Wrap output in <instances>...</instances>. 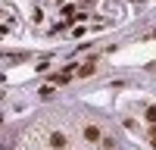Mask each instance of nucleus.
Listing matches in <instances>:
<instances>
[{"label":"nucleus","mask_w":156,"mask_h":150,"mask_svg":"<svg viewBox=\"0 0 156 150\" xmlns=\"http://www.w3.org/2000/svg\"><path fill=\"white\" fill-rule=\"evenodd\" d=\"M47 141H50V150H66V147H69V138L62 134V131H50Z\"/></svg>","instance_id":"f257e3e1"},{"label":"nucleus","mask_w":156,"mask_h":150,"mask_svg":"<svg viewBox=\"0 0 156 150\" xmlns=\"http://www.w3.org/2000/svg\"><path fill=\"white\" fill-rule=\"evenodd\" d=\"M84 141H90V144L100 141V128L97 125H84Z\"/></svg>","instance_id":"f03ea898"},{"label":"nucleus","mask_w":156,"mask_h":150,"mask_svg":"<svg viewBox=\"0 0 156 150\" xmlns=\"http://www.w3.org/2000/svg\"><path fill=\"white\" fill-rule=\"evenodd\" d=\"M147 119H150V122H156V106H150V109H147Z\"/></svg>","instance_id":"7ed1b4c3"}]
</instances>
